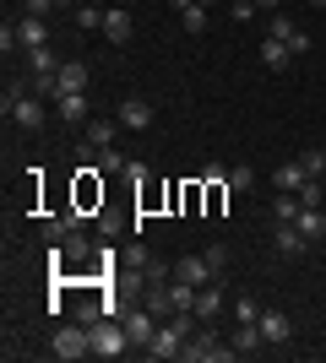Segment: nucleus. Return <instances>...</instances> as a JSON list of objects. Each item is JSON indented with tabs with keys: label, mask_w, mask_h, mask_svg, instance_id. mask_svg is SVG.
<instances>
[{
	"label": "nucleus",
	"mask_w": 326,
	"mask_h": 363,
	"mask_svg": "<svg viewBox=\"0 0 326 363\" xmlns=\"http://www.w3.org/2000/svg\"><path fill=\"white\" fill-rule=\"evenodd\" d=\"M0 108H6V120H11L16 130H44V120H49V108H44V98L33 92V82H11L6 98H0Z\"/></svg>",
	"instance_id": "nucleus-1"
},
{
	"label": "nucleus",
	"mask_w": 326,
	"mask_h": 363,
	"mask_svg": "<svg viewBox=\"0 0 326 363\" xmlns=\"http://www.w3.org/2000/svg\"><path fill=\"white\" fill-rule=\"evenodd\" d=\"M180 358H185V363H229V358H239V347L196 325V336H185V352H180Z\"/></svg>",
	"instance_id": "nucleus-2"
},
{
	"label": "nucleus",
	"mask_w": 326,
	"mask_h": 363,
	"mask_svg": "<svg viewBox=\"0 0 326 363\" xmlns=\"http://www.w3.org/2000/svg\"><path fill=\"white\" fill-rule=\"evenodd\" d=\"M87 336H93V358H120V352L131 347L125 320H93V325H87Z\"/></svg>",
	"instance_id": "nucleus-3"
},
{
	"label": "nucleus",
	"mask_w": 326,
	"mask_h": 363,
	"mask_svg": "<svg viewBox=\"0 0 326 363\" xmlns=\"http://www.w3.org/2000/svg\"><path fill=\"white\" fill-rule=\"evenodd\" d=\"M87 352H93L87 325H60V331H55V358L60 363H77V358H87Z\"/></svg>",
	"instance_id": "nucleus-4"
},
{
	"label": "nucleus",
	"mask_w": 326,
	"mask_h": 363,
	"mask_svg": "<svg viewBox=\"0 0 326 363\" xmlns=\"http://www.w3.org/2000/svg\"><path fill=\"white\" fill-rule=\"evenodd\" d=\"M125 331H131V347H153V336H158V315L141 303V309H131L125 315Z\"/></svg>",
	"instance_id": "nucleus-5"
},
{
	"label": "nucleus",
	"mask_w": 326,
	"mask_h": 363,
	"mask_svg": "<svg viewBox=\"0 0 326 363\" xmlns=\"http://www.w3.org/2000/svg\"><path fill=\"white\" fill-rule=\"evenodd\" d=\"M272 250H278L283 260H294V255H305V250H310V239H305L294 223H272Z\"/></svg>",
	"instance_id": "nucleus-6"
},
{
	"label": "nucleus",
	"mask_w": 326,
	"mask_h": 363,
	"mask_svg": "<svg viewBox=\"0 0 326 363\" xmlns=\"http://www.w3.org/2000/svg\"><path fill=\"white\" fill-rule=\"evenodd\" d=\"M256 325H261V336H266V347H283V342H288V336H294V320L283 315V309H261V320H256Z\"/></svg>",
	"instance_id": "nucleus-7"
},
{
	"label": "nucleus",
	"mask_w": 326,
	"mask_h": 363,
	"mask_svg": "<svg viewBox=\"0 0 326 363\" xmlns=\"http://www.w3.org/2000/svg\"><path fill=\"white\" fill-rule=\"evenodd\" d=\"M153 358H180V352H185V331H180V325H174V320H163V325H158V336H153Z\"/></svg>",
	"instance_id": "nucleus-8"
},
{
	"label": "nucleus",
	"mask_w": 326,
	"mask_h": 363,
	"mask_svg": "<svg viewBox=\"0 0 326 363\" xmlns=\"http://www.w3.org/2000/svg\"><path fill=\"white\" fill-rule=\"evenodd\" d=\"M114 120H120V130H147V125H153V104H147V98H120V114H114Z\"/></svg>",
	"instance_id": "nucleus-9"
},
{
	"label": "nucleus",
	"mask_w": 326,
	"mask_h": 363,
	"mask_svg": "<svg viewBox=\"0 0 326 363\" xmlns=\"http://www.w3.org/2000/svg\"><path fill=\"white\" fill-rule=\"evenodd\" d=\"M174 277H180V282H190V288H207V282L217 277V266H212L207 255H185L180 266H174Z\"/></svg>",
	"instance_id": "nucleus-10"
},
{
	"label": "nucleus",
	"mask_w": 326,
	"mask_h": 363,
	"mask_svg": "<svg viewBox=\"0 0 326 363\" xmlns=\"http://www.w3.org/2000/svg\"><path fill=\"white\" fill-rule=\"evenodd\" d=\"M98 33H104L109 44H131V33H136V16L114 6V11H104V28H98Z\"/></svg>",
	"instance_id": "nucleus-11"
},
{
	"label": "nucleus",
	"mask_w": 326,
	"mask_h": 363,
	"mask_svg": "<svg viewBox=\"0 0 326 363\" xmlns=\"http://www.w3.org/2000/svg\"><path fill=\"white\" fill-rule=\"evenodd\" d=\"M55 114H60L65 125H87V120H93V108H87V92H65V98H55Z\"/></svg>",
	"instance_id": "nucleus-12"
},
{
	"label": "nucleus",
	"mask_w": 326,
	"mask_h": 363,
	"mask_svg": "<svg viewBox=\"0 0 326 363\" xmlns=\"http://www.w3.org/2000/svg\"><path fill=\"white\" fill-rule=\"evenodd\" d=\"M16 44L22 49H44L49 44V16H22V22H16Z\"/></svg>",
	"instance_id": "nucleus-13"
},
{
	"label": "nucleus",
	"mask_w": 326,
	"mask_h": 363,
	"mask_svg": "<svg viewBox=\"0 0 326 363\" xmlns=\"http://www.w3.org/2000/svg\"><path fill=\"white\" fill-rule=\"evenodd\" d=\"M223 303H229V298H223V288H217V282L196 288V315H202V320H217V315H223Z\"/></svg>",
	"instance_id": "nucleus-14"
},
{
	"label": "nucleus",
	"mask_w": 326,
	"mask_h": 363,
	"mask_svg": "<svg viewBox=\"0 0 326 363\" xmlns=\"http://www.w3.org/2000/svg\"><path fill=\"white\" fill-rule=\"evenodd\" d=\"M305 179H315V174H305V163H299V157H294V163H283V168H272V184H278V190H288V196H294Z\"/></svg>",
	"instance_id": "nucleus-15"
},
{
	"label": "nucleus",
	"mask_w": 326,
	"mask_h": 363,
	"mask_svg": "<svg viewBox=\"0 0 326 363\" xmlns=\"http://www.w3.org/2000/svg\"><path fill=\"white\" fill-rule=\"evenodd\" d=\"M65 92H87V65H82V60L60 65V92H55V98H65Z\"/></svg>",
	"instance_id": "nucleus-16"
},
{
	"label": "nucleus",
	"mask_w": 326,
	"mask_h": 363,
	"mask_svg": "<svg viewBox=\"0 0 326 363\" xmlns=\"http://www.w3.org/2000/svg\"><path fill=\"white\" fill-rule=\"evenodd\" d=\"M294 228H299L310 244H321V239H326V217H321V206H305V212L294 217Z\"/></svg>",
	"instance_id": "nucleus-17"
},
{
	"label": "nucleus",
	"mask_w": 326,
	"mask_h": 363,
	"mask_svg": "<svg viewBox=\"0 0 326 363\" xmlns=\"http://www.w3.org/2000/svg\"><path fill=\"white\" fill-rule=\"evenodd\" d=\"M229 342H234L239 352H261V347H266V336H261V325H256V320H239V331H234Z\"/></svg>",
	"instance_id": "nucleus-18"
},
{
	"label": "nucleus",
	"mask_w": 326,
	"mask_h": 363,
	"mask_svg": "<svg viewBox=\"0 0 326 363\" xmlns=\"http://www.w3.org/2000/svg\"><path fill=\"white\" fill-rule=\"evenodd\" d=\"M288 60H294V49H288V44L261 38V65H266V71H288Z\"/></svg>",
	"instance_id": "nucleus-19"
},
{
	"label": "nucleus",
	"mask_w": 326,
	"mask_h": 363,
	"mask_svg": "<svg viewBox=\"0 0 326 363\" xmlns=\"http://www.w3.org/2000/svg\"><path fill=\"white\" fill-rule=\"evenodd\" d=\"M114 136H120V120H87V147H114Z\"/></svg>",
	"instance_id": "nucleus-20"
},
{
	"label": "nucleus",
	"mask_w": 326,
	"mask_h": 363,
	"mask_svg": "<svg viewBox=\"0 0 326 363\" xmlns=\"http://www.w3.org/2000/svg\"><path fill=\"white\" fill-rule=\"evenodd\" d=\"M60 65L65 60H55V49H28V76H55V71H60Z\"/></svg>",
	"instance_id": "nucleus-21"
},
{
	"label": "nucleus",
	"mask_w": 326,
	"mask_h": 363,
	"mask_svg": "<svg viewBox=\"0 0 326 363\" xmlns=\"http://www.w3.org/2000/svg\"><path fill=\"white\" fill-rule=\"evenodd\" d=\"M299 212H305V206H299V196H288V190H278V201H272V223H294Z\"/></svg>",
	"instance_id": "nucleus-22"
},
{
	"label": "nucleus",
	"mask_w": 326,
	"mask_h": 363,
	"mask_svg": "<svg viewBox=\"0 0 326 363\" xmlns=\"http://www.w3.org/2000/svg\"><path fill=\"white\" fill-rule=\"evenodd\" d=\"M77 223H82V217H49V223H44V244H65Z\"/></svg>",
	"instance_id": "nucleus-23"
},
{
	"label": "nucleus",
	"mask_w": 326,
	"mask_h": 363,
	"mask_svg": "<svg viewBox=\"0 0 326 363\" xmlns=\"http://www.w3.org/2000/svg\"><path fill=\"white\" fill-rule=\"evenodd\" d=\"M299 33V22L294 16H283V11H272V28H266V38H278V44H288V38H294Z\"/></svg>",
	"instance_id": "nucleus-24"
},
{
	"label": "nucleus",
	"mask_w": 326,
	"mask_h": 363,
	"mask_svg": "<svg viewBox=\"0 0 326 363\" xmlns=\"http://www.w3.org/2000/svg\"><path fill=\"white\" fill-rule=\"evenodd\" d=\"M180 22H185V33H207V6H180Z\"/></svg>",
	"instance_id": "nucleus-25"
},
{
	"label": "nucleus",
	"mask_w": 326,
	"mask_h": 363,
	"mask_svg": "<svg viewBox=\"0 0 326 363\" xmlns=\"http://www.w3.org/2000/svg\"><path fill=\"white\" fill-rule=\"evenodd\" d=\"M229 190H234V196L256 190V168H245V163H239V168H229Z\"/></svg>",
	"instance_id": "nucleus-26"
},
{
	"label": "nucleus",
	"mask_w": 326,
	"mask_h": 363,
	"mask_svg": "<svg viewBox=\"0 0 326 363\" xmlns=\"http://www.w3.org/2000/svg\"><path fill=\"white\" fill-rule=\"evenodd\" d=\"M120 168H131V163H125L114 147H98V174H120Z\"/></svg>",
	"instance_id": "nucleus-27"
},
{
	"label": "nucleus",
	"mask_w": 326,
	"mask_h": 363,
	"mask_svg": "<svg viewBox=\"0 0 326 363\" xmlns=\"http://www.w3.org/2000/svg\"><path fill=\"white\" fill-rule=\"evenodd\" d=\"M77 28L82 33H98V28H104V11H98V6H77Z\"/></svg>",
	"instance_id": "nucleus-28"
},
{
	"label": "nucleus",
	"mask_w": 326,
	"mask_h": 363,
	"mask_svg": "<svg viewBox=\"0 0 326 363\" xmlns=\"http://www.w3.org/2000/svg\"><path fill=\"white\" fill-rule=\"evenodd\" d=\"M299 163H305V174H315V179H321V174H326V152L310 147V152H299Z\"/></svg>",
	"instance_id": "nucleus-29"
},
{
	"label": "nucleus",
	"mask_w": 326,
	"mask_h": 363,
	"mask_svg": "<svg viewBox=\"0 0 326 363\" xmlns=\"http://www.w3.org/2000/svg\"><path fill=\"white\" fill-rule=\"evenodd\" d=\"M141 277H147V282H169V266L153 260V255H141Z\"/></svg>",
	"instance_id": "nucleus-30"
},
{
	"label": "nucleus",
	"mask_w": 326,
	"mask_h": 363,
	"mask_svg": "<svg viewBox=\"0 0 326 363\" xmlns=\"http://www.w3.org/2000/svg\"><path fill=\"white\" fill-rule=\"evenodd\" d=\"M60 0H22V16H55Z\"/></svg>",
	"instance_id": "nucleus-31"
},
{
	"label": "nucleus",
	"mask_w": 326,
	"mask_h": 363,
	"mask_svg": "<svg viewBox=\"0 0 326 363\" xmlns=\"http://www.w3.org/2000/svg\"><path fill=\"white\" fill-rule=\"evenodd\" d=\"M294 196H299V206H321V179H305Z\"/></svg>",
	"instance_id": "nucleus-32"
},
{
	"label": "nucleus",
	"mask_w": 326,
	"mask_h": 363,
	"mask_svg": "<svg viewBox=\"0 0 326 363\" xmlns=\"http://www.w3.org/2000/svg\"><path fill=\"white\" fill-rule=\"evenodd\" d=\"M229 16H234V22H250V16H256V0H234Z\"/></svg>",
	"instance_id": "nucleus-33"
},
{
	"label": "nucleus",
	"mask_w": 326,
	"mask_h": 363,
	"mask_svg": "<svg viewBox=\"0 0 326 363\" xmlns=\"http://www.w3.org/2000/svg\"><path fill=\"white\" fill-rule=\"evenodd\" d=\"M234 315H239V320H261V303H256V298H239V303H234Z\"/></svg>",
	"instance_id": "nucleus-34"
},
{
	"label": "nucleus",
	"mask_w": 326,
	"mask_h": 363,
	"mask_svg": "<svg viewBox=\"0 0 326 363\" xmlns=\"http://www.w3.org/2000/svg\"><path fill=\"white\" fill-rule=\"evenodd\" d=\"M202 255H207V260H212L217 272H223V266H229V250H223V244H212V250H202Z\"/></svg>",
	"instance_id": "nucleus-35"
},
{
	"label": "nucleus",
	"mask_w": 326,
	"mask_h": 363,
	"mask_svg": "<svg viewBox=\"0 0 326 363\" xmlns=\"http://www.w3.org/2000/svg\"><path fill=\"white\" fill-rule=\"evenodd\" d=\"M256 11H278V0H256Z\"/></svg>",
	"instance_id": "nucleus-36"
},
{
	"label": "nucleus",
	"mask_w": 326,
	"mask_h": 363,
	"mask_svg": "<svg viewBox=\"0 0 326 363\" xmlns=\"http://www.w3.org/2000/svg\"><path fill=\"white\" fill-rule=\"evenodd\" d=\"M60 11H77V0H60Z\"/></svg>",
	"instance_id": "nucleus-37"
},
{
	"label": "nucleus",
	"mask_w": 326,
	"mask_h": 363,
	"mask_svg": "<svg viewBox=\"0 0 326 363\" xmlns=\"http://www.w3.org/2000/svg\"><path fill=\"white\" fill-rule=\"evenodd\" d=\"M196 6H217V0H196Z\"/></svg>",
	"instance_id": "nucleus-38"
}]
</instances>
